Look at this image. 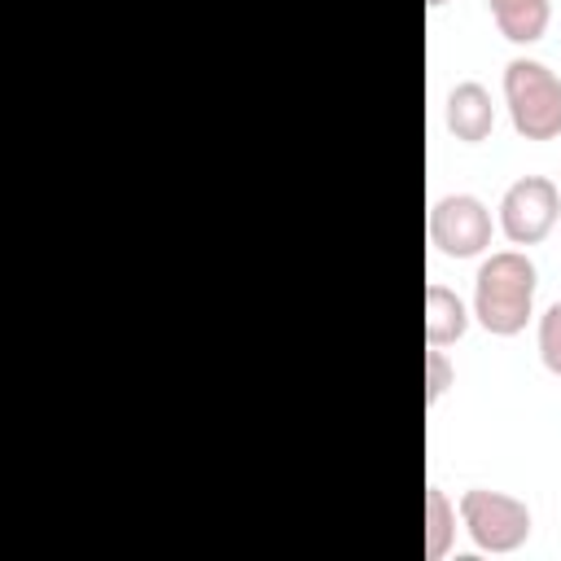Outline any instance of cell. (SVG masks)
Masks as SVG:
<instances>
[{
  "label": "cell",
  "mask_w": 561,
  "mask_h": 561,
  "mask_svg": "<svg viewBox=\"0 0 561 561\" xmlns=\"http://www.w3.org/2000/svg\"><path fill=\"white\" fill-rule=\"evenodd\" d=\"M535 285H539V272L522 250H495L491 259H482V267L473 276L478 324L495 337L522 333L535 311Z\"/></svg>",
  "instance_id": "1"
},
{
  "label": "cell",
  "mask_w": 561,
  "mask_h": 561,
  "mask_svg": "<svg viewBox=\"0 0 561 561\" xmlns=\"http://www.w3.org/2000/svg\"><path fill=\"white\" fill-rule=\"evenodd\" d=\"M504 101L517 136L526 140H552L561 136V79L535 61V57H513L504 66Z\"/></svg>",
  "instance_id": "2"
},
{
  "label": "cell",
  "mask_w": 561,
  "mask_h": 561,
  "mask_svg": "<svg viewBox=\"0 0 561 561\" xmlns=\"http://www.w3.org/2000/svg\"><path fill=\"white\" fill-rule=\"evenodd\" d=\"M460 522L482 552H517L530 539V508L517 495L469 486L460 495Z\"/></svg>",
  "instance_id": "3"
},
{
  "label": "cell",
  "mask_w": 561,
  "mask_h": 561,
  "mask_svg": "<svg viewBox=\"0 0 561 561\" xmlns=\"http://www.w3.org/2000/svg\"><path fill=\"white\" fill-rule=\"evenodd\" d=\"M561 188L548 175H522L500 197V228L513 245H535L557 228Z\"/></svg>",
  "instance_id": "4"
},
{
  "label": "cell",
  "mask_w": 561,
  "mask_h": 561,
  "mask_svg": "<svg viewBox=\"0 0 561 561\" xmlns=\"http://www.w3.org/2000/svg\"><path fill=\"white\" fill-rule=\"evenodd\" d=\"M430 241L447 259H473L491 245V210L473 193H447L430 206Z\"/></svg>",
  "instance_id": "5"
},
{
  "label": "cell",
  "mask_w": 561,
  "mask_h": 561,
  "mask_svg": "<svg viewBox=\"0 0 561 561\" xmlns=\"http://www.w3.org/2000/svg\"><path fill=\"white\" fill-rule=\"evenodd\" d=\"M447 127L465 145H478V140L491 136V127H495V101H491V92L478 79H465V83L451 88V96H447Z\"/></svg>",
  "instance_id": "6"
},
{
  "label": "cell",
  "mask_w": 561,
  "mask_h": 561,
  "mask_svg": "<svg viewBox=\"0 0 561 561\" xmlns=\"http://www.w3.org/2000/svg\"><path fill=\"white\" fill-rule=\"evenodd\" d=\"M469 329V311L460 302L456 289L447 285H425V346H447V342H460Z\"/></svg>",
  "instance_id": "7"
},
{
  "label": "cell",
  "mask_w": 561,
  "mask_h": 561,
  "mask_svg": "<svg viewBox=\"0 0 561 561\" xmlns=\"http://www.w3.org/2000/svg\"><path fill=\"white\" fill-rule=\"evenodd\" d=\"M486 4H491V18H495L500 35L513 39V44H535L548 31V18H552L548 0H486Z\"/></svg>",
  "instance_id": "8"
},
{
  "label": "cell",
  "mask_w": 561,
  "mask_h": 561,
  "mask_svg": "<svg viewBox=\"0 0 561 561\" xmlns=\"http://www.w3.org/2000/svg\"><path fill=\"white\" fill-rule=\"evenodd\" d=\"M456 539V508L443 495V486H425V557L443 561Z\"/></svg>",
  "instance_id": "9"
},
{
  "label": "cell",
  "mask_w": 561,
  "mask_h": 561,
  "mask_svg": "<svg viewBox=\"0 0 561 561\" xmlns=\"http://www.w3.org/2000/svg\"><path fill=\"white\" fill-rule=\"evenodd\" d=\"M539 359H543L548 373L561 377V302H552L539 316Z\"/></svg>",
  "instance_id": "10"
},
{
  "label": "cell",
  "mask_w": 561,
  "mask_h": 561,
  "mask_svg": "<svg viewBox=\"0 0 561 561\" xmlns=\"http://www.w3.org/2000/svg\"><path fill=\"white\" fill-rule=\"evenodd\" d=\"M451 381H456V373H451L447 355H443L438 346H430V351H425V403H438Z\"/></svg>",
  "instance_id": "11"
},
{
  "label": "cell",
  "mask_w": 561,
  "mask_h": 561,
  "mask_svg": "<svg viewBox=\"0 0 561 561\" xmlns=\"http://www.w3.org/2000/svg\"><path fill=\"white\" fill-rule=\"evenodd\" d=\"M425 4H430V9H438V4H447V0H425Z\"/></svg>",
  "instance_id": "12"
}]
</instances>
